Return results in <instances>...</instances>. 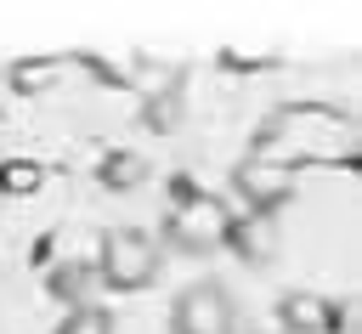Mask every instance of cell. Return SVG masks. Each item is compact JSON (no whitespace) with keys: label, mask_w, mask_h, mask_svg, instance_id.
<instances>
[{"label":"cell","mask_w":362,"mask_h":334,"mask_svg":"<svg viewBox=\"0 0 362 334\" xmlns=\"http://www.w3.org/2000/svg\"><path fill=\"white\" fill-rule=\"evenodd\" d=\"M141 170H147V164H141L136 153H119V159H107V170H102V175H107V187H119V192H124V187H136V181H141Z\"/></svg>","instance_id":"obj_9"},{"label":"cell","mask_w":362,"mask_h":334,"mask_svg":"<svg viewBox=\"0 0 362 334\" xmlns=\"http://www.w3.org/2000/svg\"><path fill=\"white\" fill-rule=\"evenodd\" d=\"M249 159H266L277 170H300V164H334L351 170L356 164V119L334 102H283L260 119Z\"/></svg>","instance_id":"obj_1"},{"label":"cell","mask_w":362,"mask_h":334,"mask_svg":"<svg viewBox=\"0 0 362 334\" xmlns=\"http://www.w3.org/2000/svg\"><path fill=\"white\" fill-rule=\"evenodd\" d=\"M158 266H164V249H158L153 232H141V226H107L90 272H96V283L130 294V289H147L158 277Z\"/></svg>","instance_id":"obj_3"},{"label":"cell","mask_w":362,"mask_h":334,"mask_svg":"<svg viewBox=\"0 0 362 334\" xmlns=\"http://www.w3.org/2000/svg\"><path fill=\"white\" fill-rule=\"evenodd\" d=\"M226 226H232V209L221 192H204L192 187L187 175L170 181V215H164V243L181 249V255H209L226 243Z\"/></svg>","instance_id":"obj_2"},{"label":"cell","mask_w":362,"mask_h":334,"mask_svg":"<svg viewBox=\"0 0 362 334\" xmlns=\"http://www.w3.org/2000/svg\"><path fill=\"white\" fill-rule=\"evenodd\" d=\"M40 181H45V170H40L34 159H6V164H0V192H11V198L40 192Z\"/></svg>","instance_id":"obj_8"},{"label":"cell","mask_w":362,"mask_h":334,"mask_svg":"<svg viewBox=\"0 0 362 334\" xmlns=\"http://www.w3.org/2000/svg\"><path fill=\"white\" fill-rule=\"evenodd\" d=\"M277 323H283V334H334V328H345V306L294 289L277 300Z\"/></svg>","instance_id":"obj_6"},{"label":"cell","mask_w":362,"mask_h":334,"mask_svg":"<svg viewBox=\"0 0 362 334\" xmlns=\"http://www.w3.org/2000/svg\"><path fill=\"white\" fill-rule=\"evenodd\" d=\"M170 334H232V294L215 277H198L170 306Z\"/></svg>","instance_id":"obj_4"},{"label":"cell","mask_w":362,"mask_h":334,"mask_svg":"<svg viewBox=\"0 0 362 334\" xmlns=\"http://www.w3.org/2000/svg\"><path fill=\"white\" fill-rule=\"evenodd\" d=\"M232 181H238V192H243V204H249L255 215H272V209L288 204V192H294V175L277 170V164H266V159H243V164L232 170Z\"/></svg>","instance_id":"obj_5"},{"label":"cell","mask_w":362,"mask_h":334,"mask_svg":"<svg viewBox=\"0 0 362 334\" xmlns=\"http://www.w3.org/2000/svg\"><path fill=\"white\" fill-rule=\"evenodd\" d=\"M226 243H238L249 260H266V255H277V232H272V221H266V215L232 221V226H226Z\"/></svg>","instance_id":"obj_7"}]
</instances>
